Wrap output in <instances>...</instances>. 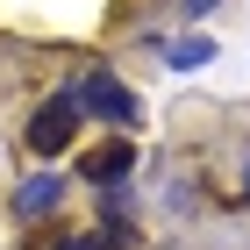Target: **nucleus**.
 <instances>
[{"label": "nucleus", "instance_id": "nucleus-3", "mask_svg": "<svg viewBox=\"0 0 250 250\" xmlns=\"http://www.w3.org/2000/svg\"><path fill=\"white\" fill-rule=\"evenodd\" d=\"M79 172L93 179V186H122V179L136 172V143H122V136L115 143H93V150L79 157Z\"/></svg>", "mask_w": 250, "mask_h": 250}, {"label": "nucleus", "instance_id": "nucleus-2", "mask_svg": "<svg viewBox=\"0 0 250 250\" xmlns=\"http://www.w3.org/2000/svg\"><path fill=\"white\" fill-rule=\"evenodd\" d=\"M79 107H86V115H100V122H115V129H129V122H143V107H136V93L122 86V79H107V72H86V79H79Z\"/></svg>", "mask_w": 250, "mask_h": 250}, {"label": "nucleus", "instance_id": "nucleus-1", "mask_svg": "<svg viewBox=\"0 0 250 250\" xmlns=\"http://www.w3.org/2000/svg\"><path fill=\"white\" fill-rule=\"evenodd\" d=\"M79 93H50L36 107V122H29V150L36 157H58V150H72V136H79Z\"/></svg>", "mask_w": 250, "mask_h": 250}, {"label": "nucleus", "instance_id": "nucleus-7", "mask_svg": "<svg viewBox=\"0 0 250 250\" xmlns=\"http://www.w3.org/2000/svg\"><path fill=\"white\" fill-rule=\"evenodd\" d=\"M208 7H214V0H186V15H208Z\"/></svg>", "mask_w": 250, "mask_h": 250}, {"label": "nucleus", "instance_id": "nucleus-6", "mask_svg": "<svg viewBox=\"0 0 250 250\" xmlns=\"http://www.w3.org/2000/svg\"><path fill=\"white\" fill-rule=\"evenodd\" d=\"M50 200H58V179H36V186L21 193V208H29V214H36V208H50Z\"/></svg>", "mask_w": 250, "mask_h": 250}, {"label": "nucleus", "instance_id": "nucleus-4", "mask_svg": "<svg viewBox=\"0 0 250 250\" xmlns=\"http://www.w3.org/2000/svg\"><path fill=\"white\" fill-rule=\"evenodd\" d=\"M129 243H136L129 222H107V236H64L58 250H129Z\"/></svg>", "mask_w": 250, "mask_h": 250}, {"label": "nucleus", "instance_id": "nucleus-5", "mask_svg": "<svg viewBox=\"0 0 250 250\" xmlns=\"http://www.w3.org/2000/svg\"><path fill=\"white\" fill-rule=\"evenodd\" d=\"M214 58V43L208 36H193V43H172V64H208Z\"/></svg>", "mask_w": 250, "mask_h": 250}]
</instances>
